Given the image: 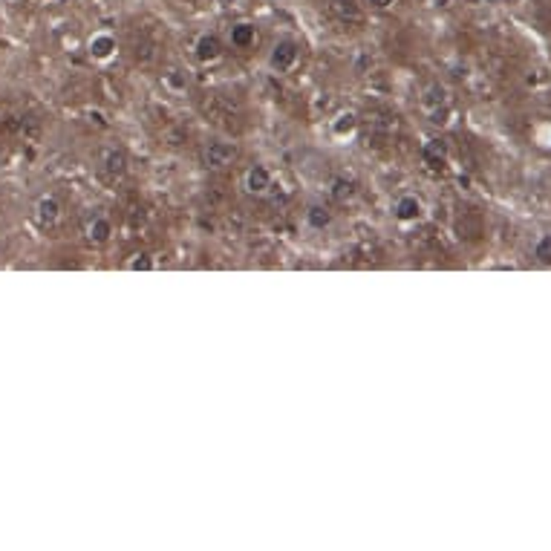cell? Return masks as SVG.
I'll use <instances>...</instances> for the list:
<instances>
[{
    "label": "cell",
    "mask_w": 551,
    "mask_h": 551,
    "mask_svg": "<svg viewBox=\"0 0 551 551\" xmlns=\"http://www.w3.org/2000/svg\"><path fill=\"white\" fill-rule=\"evenodd\" d=\"M104 171L110 174V177H118V174H124V167H127V153L121 150V148H110L107 153H104Z\"/></svg>",
    "instance_id": "cell-10"
},
{
    "label": "cell",
    "mask_w": 551,
    "mask_h": 551,
    "mask_svg": "<svg viewBox=\"0 0 551 551\" xmlns=\"http://www.w3.org/2000/svg\"><path fill=\"white\" fill-rule=\"evenodd\" d=\"M116 52V38L107 35V32H99L90 38V55L99 58V61H107L110 55Z\"/></svg>",
    "instance_id": "cell-7"
},
{
    "label": "cell",
    "mask_w": 551,
    "mask_h": 551,
    "mask_svg": "<svg viewBox=\"0 0 551 551\" xmlns=\"http://www.w3.org/2000/svg\"><path fill=\"white\" fill-rule=\"evenodd\" d=\"M367 4H369L372 9H390V6L396 4V0H367Z\"/></svg>",
    "instance_id": "cell-17"
},
{
    "label": "cell",
    "mask_w": 551,
    "mask_h": 551,
    "mask_svg": "<svg viewBox=\"0 0 551 551\" xmlns=\"http://www.w3.org/2000/svg\"><path fill=\"white\" fill-rule=\"evenodd\" d=\"M153 263L148 260V254H136V260H130V269H150Z\"/></svg>",
    "instance_id": "cell-15"
},
{
    "label": "cell",
    "mask_w": 551,
    "mask_h": 551,
    "mask_svg": "<svg viewBox=\"0 0 551 551\" xmlns=\"http://www.w3.org/2000/svg\"><path fill=\"white\" fill-rule=\"evenodd\" d=\"M306 223H309V228H315V231H323L329 223H332V214L323 208V205H312L309 211H306Z\"/></svg>",
    "instance_id": "cell-11"
},
{
    "label": "cell",
    "mask_w": 551,
    "mask_h": 551,
    "mask_svg": "<svg viewBox=\"0 0 551 551\" xmlns=\"http://www.w3.org/2000/svg\"><path fill=\"white\" fill-rule=\"evenodd\" d=\"M35 217L40 226H55V220L61 217V205L55 196H40L35 205Z\"/></svg>",
    "instance_id": "cell-6"
},
{
    "label": "cell",
    "mask_w": 551,
    "mask_h": 551,
    "mask_svg": "<svg viewBox=\"0 0 551 551\" xmlns=\"http://www.w3.org/2000/svg\"><path fill=\"white\" fill-rule=\"evenodd\" d=\"M436 6H450V0H433Z\"/></svg>",
    "instance_id": "cell-18"
},
{
    "label": "cell",
    "mask_w": 551,
    "mask_h": 551,
    "mask_svg": "<svg viewBox=\"0 0 551 551\" xmlns=\"http://www.w3.org/2000/svg\"><path fill=\"white\" fill-rule=\"evenodd\" d=\"M442 104L445 101V87H439V84H433V87L428 90V99H425V107H433V104Z\"/></svg>",
    "instance_id": "cell-13"
},
{
    "label": "cell",
    "mask_w": 551,
    "mask_h": 551,
    "mask_svg": "<svg viewBox=\"0 0 551 551\" xmlns=\"http://www.w3.org/2000/svg\"><path fill=\"white\" fill-rule=\"evenodd\" d=\"M110 234H113V226H110L107 217H93V220L87 223V240H90V243L101 245V243L110 240Z\"/></svg>",
    "instance_id": "cell-9"
},
{
    "label": "cell",
    "mask_w": 551,
    "mask_h": 551,
    "mask_svg": "<svg viewBox=\"0 0 551 551\" xmlns=\"http://www.w3.org/2000/svg\"><path fill=\"white\" fill-rule=\"evenodd\" d=\"M298 58H301V47H298V40L283 38V40H277V44L272 47L269 64H272V69H277V72H289L294 64H298Z\"/></svg>",
    "instance_id": "cell-1"
},
{
    "label": "cell",
    "mask_w": 551,
    "mask_h": 551,
    "mask_svg": "<svg viewBox=\"0 0 551 551\" xmlns=\"http://www.w3.org/2000/svg\"><path fill=\"white\" fill-rule=\"evenodd\" d=\"M194 55H196V61H202V64L220 58V55H223V40H220V35H214V32L199 35L196 44H194Z\"/></svg>",
    "instance_id": "cell-3"
},
{
    "label": "cell",
    "mask_w": 551,
    "mask_h": 551,
    "mask_svg": "<svg viewBox=\"0 0 551 551\" xmlns=\"http://www.w3.org/2000/svg\"><path fill=\"white\" fill-rule=\"evenodd\" d=\"M425 156H428V159H430V156L445 159V150H442V148H436V142H430V145H425Z\"/></svg>",
    "instance_id": "cell-16"
},
{
    "label": "cell",
    "mask_w": 551,
    "mask_h": 551,
    "mask_svg": "<svg viewBox=\"0 0 551 551\" xmlns=\"http://www.w3.org/2000/svg\"><path fill=\"white\" fill-rule=\"evenodd\" d=\"M234 156H237V148H234L231 142H211V145L202 150V162H205L208 167H226V165L234 162Z\"/></svg>",
    "instance_id": "cell-2"
},
{
    "label": "cell",
    "mask_w": 551,
    "mask_h": 551,
    "mask_svg": "<svg viewBox=\"0 0 551 551\" xmlns=\"http://www.w3.org/2000/svg\"><path fill=\"white\" fill-rule=\"evenodd\" d=\"M393 217H396L399 223H416V220L421 217V199L413 196V194L399 196L396 205H393Z\"/></svg>",
    "instance_id": "cell-4"
},
{
    "label": "cell",
    "mask_w": 551,
    "mask_h": 551,
    "mask_svg": "<svg viewBox=\"0 0 551 551\" xmlns=\"http://www.w3.org/2000/svg\"><path fill=\"white\" fill-rule=\"evenodd\" d=\"M344 118H347V121H338V124H335V130H338V133H344V130H352V124H355V116H352V113H347Z\"/></svg>",
    "instance_id": "cell-14"
},
{
    "label": "cell",
    "mask_w": 551,
    "mask_h": 551,
    "mask_svg": "<svg viewBox=\"0 0 551 551\" xmlns=\"http://www.w3.org/2000/svg\"><path fill=\"white\" fill-rule=\"evenodd\" d=\"M254 40H257V29H254V23L231 26V47L234 50H248V47H254Z\"/></svg>",
    "instance_id": "cell-8"
},
{
    "label": "cell",
    "mask_w": 551,
    "mask_h": 551,
    "mask_svg": "<svg viewBox=\"0 0 551 551\" xmlns=\"http://www.w3.org/2000/svg\"><path fill=\"white\" fill-rule=\"evenodd\" d=\"M534 257L542 263V266H551V234L540 237L537 245H534Z\"/></svg>",
    "instance_id": "cell-12"
},
{
    "label": "cell",
    "mask_w": 551,
    "mask_h": 551,
    "mask_svg": "<svg viewBox=\"0 0 551 551\" xmlns=\"http://www.w3.org/2000/svg\"><path fill=\"white\" fill-rule=\"evenodd\" d=\"M87 4H93V0H87Z\"/></svg>",
    "instance_id": "cell-19"
},
{
    "label": "cell",
    "mask_w": 551,
    "mask_h": 551,
    "mask_svg": "<svg viewBox=\"0 0 551 551\" xmlns=\"http://www.w3.org/2000/svg\"><path fill=\"white\" fill-rule=\"evenodd\" d=\"M245 188L251 194H266L272 188V171H269V167H263V165H254L251 171L245 174Z\"/></svg>",
    "instance_id": "cell-5"
}]
</instances>
